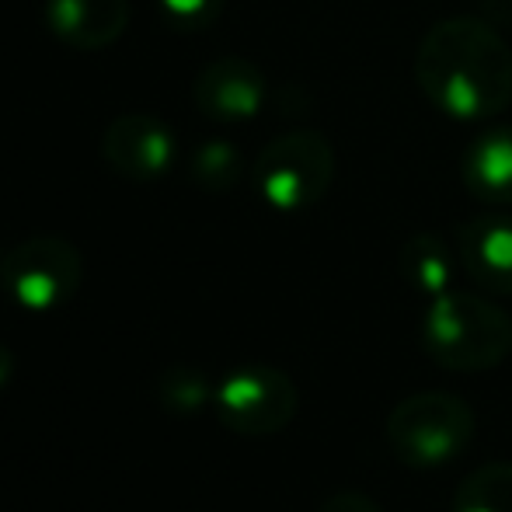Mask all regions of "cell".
<instances>
[{
	"label": "cell",
	"mask_w": 512,
	"mask_h": 512,
	"mask_svg": "<svg viewBox=\"0 0 512 512\" xmlns=\"http://www.w3.org/2000/svg\"><path fill=\"white\" fill-rule=\"evenodd\" d=\"M453 512H512V464H485L460 481Z\"/></svg>",
	"instance_id": "obj_13"
},
{
	"label": "cell",
	"mask_w": 512,
	"mask_h": 512,
	"mask_svg": "<svg viewBox=\"0 0 512 512\" xmlns=\"http://www.w3.org/2000/svg\"><path fill=\"white\" fill-rule=\"evenodd\" d=\"M464 182L488 203H512V129L481 136L464 161Z\"/></svg>",
	"instance_id": "obj_11"
},
{
	"label": "cell",
	"mask_w": 512,
	"mask_h": 512,
	"mask_svg": "<svg viewBox=\"0 0 512 512\" xmlns=\"http://www.w3.org/2000/svg\"><path fill=\"white\" fill-rule=\"evenodd\" d=\"M387 443L408 467H443L471 446L474 411L464 398L443 391L411 394L387 415Z\"/></svg>",
	"instance_id": "obj_3"
},
{
	"label": "cell",
	"mask_w": 512,
	"mask_h": 512,
	"mask_svg": "<svg viewBox=\"0 0 512 512\" xmlns=\"http://www.w3.org/2000/svg\"><path fill=\"white\" fill-rule=\"evenodd\" d=\"M4 286L14 293V300L32 310L56 307L77 290L81 283V255L67 241L39 237L21 248H14L0 265Z\"/></svg>",
	"instance_id": "obj_6"
},
{
	"label": "cell",
	"mask_w": 512,
	"mask_h": 512,
	"mask_svg": "<svg viewBox=\"0 0 512 512\" xmlns=\"http://www.w3.org/2000/svg\"><path fill=\"white\" fill-rule=\"evenodd\" d=\"M265 81L258 67L237 56L209 63L196 81V105L213 119H251L262 108Z\"/></svg>",
	"instance_id": "obj_9"
},
{
	"label": "cell",
	"mask_w": 512,
	"mask_h": 512,
	"mask_svg": "<svg viewBox=\"0 0 512 512\" xmlns=\"http://www.w3.org/2000/svg\"><path fill=\"white\" fill-rule=\"evenodd\" d=\"M213 405L227 429L241 436H272L293 422L300 394L283 370L244 366L220 380V387L213 391Z\"/></svg>",
	"instance_id": "obj_5"
},
{
	"label": "cell",
	"mask_w": 512,
	"mask_h": 512,
	"mask_svg": "<svg viewBox=\"0 0 512 512\" xmlns=\"http://www.w3.org/2000/svg\"><path fill=\"white\" fill-rule=\"evenodd\" d=\"M401 272H405L411 290L425 293L429 300L443 297L453 283V251L439 237L418 234L401 251Z\"/></svg>",
	"instance_id": "obj_12"
},
{
	"label": "cell",
	"mask_w": 512,
	"mask_h": 512,
	"mask_svg": "<svg viewBox=\"0 0 512 512\" xmlns=\"http://www.w3.org/2000/svg\"><path fill=\"white\" fill-rule=\"evenodd\" d=\"M422 345L429 359L453 373L492 370L512 352V317L474 293L432 297L422 321Z\"/></svg>",
	"instance_id": "obj_2"
},
{
	"label": "cell",
	"mask_w": 512,
	"mask_h": 512,
	"mask_svg": "<svg viewBox=\"0 0 512 512\" xmlns=\"http://www.w3.org/2000/svg\"><path fill=\"white\" fill-rule=\"evenodd\" d=\"M7 373H11V359H7V349L0 345V384L7 380Z\"/></svg>",
	"instance_id": "obj_18"
},
{
	"label": "cell",
	"mask_w": 512,
	"mask_h": 512,
	"mask_svg": "<svg viewBox=\"0 0 512 512\" xmlns=\"http://www.w3.org/2000/svg\"><path fill=\"white\" fill-rule=\"evenodd\" d=\"M161 398L178 411H196L209 398V387L199 373L192 370H171L161 380Z\"/></svg>",
	"instance_id": "obj_14"
},
{
	"label": "cell",
	"mask_w": 512,
	"mask_h": 512,
	"mask_svg": "<svg viewBox=\"0 0 512 512\" xmlns=\"http://www.w3.org/2000/svg\"><path fill=\"white\" fill-rule=\"evenodd\" d=\"M223 4H227V0H161L164 14H168L175 25L189 28V32L192 28L209 25V21L223 11Z\"/></svg>",
	"instance_id": "obj_16"
},
{
	"label": "cell",
	"mask_w": 512,
	"mask_h": 512,
	"mask_svg": "<svg viewBox=\"0 0 512 512\" xmlns=\"http://www.w3.org/2000/svg\"><path fill=\"white\" fill-rule=\"evenodd\" d=\"M464 272L488 293H512V220L478 216L457 234Z\"/></svg>",
	"instance_id": "obj_8"
},
{
	"label": "cell",
	"mask_w": 512,
	"mask_h": 512,
	"mask_svg": "<svg viewBox=\"0 0 512 512\" xmlns=\"http://www.w3.org/2000/svg\"><path fill=\"white\" fill-rule=\"evenodd\" d=\"M418 88L453 119H488L512 102V49L478 18H450L418 46Z\"/></svg>",
	"instance_id": "obj_1"
},
{
	"label": "cell",
	"mask_w": 512,
	"mask_h": 512,
	"mask_svg": "<svg viewBox=\"0 0 512 512\" xmlns=\"http://www.w3.org/2000/svg\"><path fill=\"white\" fill-rule=\"evenodd\" d=\"M234 171H237V157L234 150L227 147V143H209L206 150H199L196 157V175L203 178L206 185H216V189H223L227 182H234Z\"/></svg>",
	"instance_id": "obj_15"
},
{
	"label": "cell",
	"mask_w": 512,
	"mask_h": 512,
	"mask_svg": "<svg viewBox=\"0 0 512 512\" xmlns=\"http://www.w3.org/2000/svg\"><path fill=\"white\" fill-rule=\"evenodd\" d=\"M102 154L119 175L157 178L168 171L171 157H175V140L150 115H119L105 129Z\"/></svg>",
	"instance_id": "obj_7"
},
{
	"label": "cell",
	"mask_w": 512,
	"mask_h": 512,
	"mask_svg": "<svg viewBox=\"0 0 512 512\" xmlns=\"http://www.w3.org/2000/svg\"><path fill=\"white\" fill-rule=\"evenodd\" d=\"M46 21L77 49H102L122 35L129 21L126 0H49Z\"/></svg>",
	"instance_id": "obj_10"
},
{
	"label": "cell",
	"mask_w": 512,
	"mask_h": 512,
	"mask_svg": "<svg viewBox=\"0 0 512 512\" xmlns=\"http://www.w3.org/2000/svg\"><path fill=\"white\" fill-rule=\"evenodd\" d=\"M335 154L331 143L314 129H297L258 154L255 185L276 209H304L314 206L328 192Z\"/></svg>",
	"instance_id": "obj_4"
},
{
	"label": "cell",
	"mask_w": 512,
	"mask_h": 512,
	"mask_svg": "<svg viewBox=\"0 0 512 512\" xmlns=\"http://www.w3.org/2000/svg\"><path fill=\"white\" fill-rule=\"evenodd\" d=\"M317 512H380V506L363 492H335L324 499V506Z\"/></svg>",
	"instance_id": "obj_17"
}]
</instances>
